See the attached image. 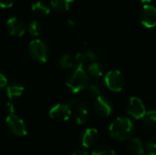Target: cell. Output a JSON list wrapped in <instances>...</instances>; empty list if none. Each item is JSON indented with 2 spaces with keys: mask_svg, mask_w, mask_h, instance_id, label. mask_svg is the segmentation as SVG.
I'll list each match as a JSON object with an SVG mask.
<instances>
[{
  "mask_svg": "<svg viewBox=\"0 0 156 155\" xmlns=\"http://www.w3.org/2000/svg\"><path fill=\"white\" fill-rule=\"evenodd\" d=\"M141 23L147 28L156 26V7L153 5L146 4L143 6L140 13Z\"/></svg>",
  "mask_w": 156,
  "mask_h": 155,
  "instance_id": "cell-8",
  "label": "cell"
},
{
  "mask_svg": "<svg viewBox=\"0 0 156 155\" xmlns=\"http://www.w3.org/2000/svg\"><path fill=\"white\" fill-rule=\"evenodd\" d=\"M31 10L35 15H37L38 16H46L50 13L49 6L41 1L33 3L31 5Z\"/></svg>",
  "mask_w": 156,
  "mask_h": 155,
  "instance_id": "cell-16",
  "label": "cell"
},
{
  "mask_svg": "<svg viewBox=\"0 0 156 155\" xmlns=\"http://www.w3.org/2000/svg\"><path fill=\"white\" fill-rule=\"evenodd\" d=\"M6 26H7V29H8L10 35L14 36V37H20L24 36V34L26 32V26H25L24 22L16 16L10 17L7 20Z\"/></svg>",
  "mask_w": 156,
  "mask_h": 155,
  "instance_id": "cell-11",
  "label": "cell"
},
{
  "mask_svg": "<svg viewBox=\"0 0 156 155\" xmlns=\"http://www.w3.org/2000/svg\"><path fill=\"white\" fill-rule=\"evenodd\" d=\"M6 84H7V79H6V77L2 72H0V89L4 88Z\"/></svg>",
  "mask_w": 156,
  "mask_h": 155,
  "instance_id": "cell-26",
  "label": "cell"
},
{
  "mask_svg": "<svg viewBox=\"0 0 156 155\" xmlns=\"http://www.w3.org/2000/svg\"><path fill=\"white\" fill-rule=\"evenodd\" d=\"M76 58H77V64L82 67L86 65L89 66L90 64L96 62L98 60V55L92 50H87L82 53H78L76 54Z\"/></svg>",
  "mask_w": 156,
  "mask_h": 155,
  "instance_id": "cell-13",
  "label": "cell"
},
{
  "mask_svg": "<svg viewBox=\"0 0 156 155\" xmlns=\"http://www.w3.org/2000/svg\"><path fill=\"white\" fill-rule=\"evenodd\" d=\"M134 125L133 122L126 117L116 118L109 127L110 135L117 141H128L133 132Z\"/></svg>",
  "mask_w": 156,
  "mask_h": 155,
  "instance_id": "cell-1",
  "label": "cell"
},
{
  "mask_svg": "<svg viewBox=\"0 0 156 155\" xmlns=\"http://www.w3.org/2000/svg\"><path fill=\"white\" fill-rule=\"evenodd\" d=\"M145 150L148 155H156V137L152 138L147 143Z\"/></svg>",
  "mask_w": 156,
  "mask_h": 155,
  "instance_id": "cell-24",
  "label": "cell"
},
{
  "mask_svg": "<svg viewBox=\"0 0 156 155\" xmlns=\"http://www.w3.org/2000/svg\"><path fill=\"white\" fill-rule=\"evenodd\" d=\"M68 22H69V23L70 25H74V22H73V21H71V20H69Z\"/></svg>",
  "mask_w": 156,
  "mask_h": 155,
  "instance_id": "cell-30",
  "label": "cell"
},
{
  "mask_svg": "<svg viewBox=\"0 0 156 155\" xmlns=\"http://www.w3.org/2000/svg\"><path fill=\"white\" fill-rule=\"evenodd\" d=\"M6 110L8 111L9 114L14 113V111H15V105H14L12 102H8V103L6 104Z\"/></svg>",
  "mask_w": 156,
  "mask_h": 155,
  "instance_id": "cell-28",
  "label": "cell"
},
{
  "mask_svg": "<svg viewBox=\"0 0 156 155\" xmlns=\"http://www.w3.org/2000/svg\"><path fill=\"white\" fill-rule=\"evenodd\" d=\"M89 84V75L84 67L78 65L67 79V87L73 93H79L85 90Z\"/></svg>",
  "mask_w": 156,
  "mask_h": 155,
  "instance_id": "cell-2",
  "label": "cell"
},
{
  "mask_svg": "<svg viewBox=\"0 0 156 155\" xmlns=\"http://www.w3.org/2000/svg\"><path fill=\"white\" fill-rule=\"evenodd\" d=\"M29 53L34 59L39 62H46L49 58V48L40 39H34L30 42Z\"/></svg>",
  "mask_w": 156,
  "mask_h": 155,
  "instance_id": "cell-4",
  "label": "cell"
},
{
  "mask_svg": "<svg viewBox=\"0 0 156 155\" xmlns=\"http://www.w3.org/2000/svg\"><path fill=\"white\" fill-rule=\"evenodd\" d=\"M41 30H42V26H41L40 23L36 20L32 21L28 26V32L33 37L39 36V34L41 33Z\"/></svg>",
  "mask_w": 156,
  "mask_h": 155,
  "instance_id": "cell-23",
  "label": "cell"
},
{
  "mask_svg": "<svg viewBox=\"0 0 156 155\" xmlns=\"http://www.w3.org/2000/svg\"><path fill=\"white\" fill-rule=\"evenodd\" d=\"M143 120V127L145 131H152L156 126V110L146 111Z\"/></svg>",
  "mask_w": 156,
  "mask_h": 155,
  "instance_id": "cell-15",
  "label": "cell"
},
{
  "mask_svg": "<svg viewBox=\"0 0 156 155\" xmlns=\"http://www.w3.org/2000/svg\"><path fill=\"white\" fill-rule=\"evenodd\" d=\"M141 2H143V3H145V4H150L153 0H140Z\"/></svg>",
  "mask_w": 156,
  "mask_h": 155,
  "instance_id": "cell-29",
  "label": "cell"
},
{
  "mask_svg": "<svg viewBox=\"0 0 156 155\" xmlns=\"http://www.w3.org/2000/svg\"><path fill=\"white\" fill-rule=\"evenodd\" d=\"M104 81L106 87L113 92H120L122 90L125 85V79L122 71L118 69H112L106 73Z\"/></svg>",
  "mask_w": 156,
  "mask_h": 155,
  "instance_id": "cell-3",
  "label": "cell"
},
{
  "mask_svg": "<svg viewBox=\"0 0 156 155\" xmlns=\"http://www.w3.org/2000/svg\"><path fill=\"white\" fill-rule=\"evenodd\" d=\"M126 110L128 114L135 120H142L147 111L143 100L135 96H133L129 99Z\"/></svg>",
  "mask_w": 156,
  "mask_h": 155,
  "instance_id": "cell-6",
  "label": "cell"
},
{
  "mask_svg": "<svg viewBox=\"0 0 156 155\" xmlns=\"http://www.w3.org/2000/svg\"><path fill=\"white\" fill-rule=\"evenodd\" d=\"M5 122L8 130L16 136L22 137L27 134V131L24 121L15 113L8 114V116L5 119Z\"/></svg>",
  "mask_w": 156,
  "mask_h": 155,
  "instance_id": "cell-7",
  "label": "cell"
},
{
  "mask_svg": "<svg viewBox=\"0 0 156 155\" xmlns=\"http://www.w3.org/2000/svg\"><path fill=\"white\" fill-rule=\"evenodd\" d=\"M74 0H51L50 4L54 10L58 12H65L70 8Z\"/></svg>",
  "mask_w": 156,
  "mask_h": 155,
  "instance_id": "cell-19",
  "label": "cell"
},
{
  "mask_svg": "<svg viewBox=\"0 0 156 155\" xmlns=\"http://www.w3.org/2000/svg\"><path fill=\"white\" fill-rule=\"evenodd\" d=\"M69 107L74 109V118L78 124H83L87 122L89 116V107L85 101L72 99L68 103Z\"/></svg>",
  "mask_w": 156,
  "mask_h": 155,
  "instance_id": "cell-5",
  "label": "cell"
},
{
  "mask_svg": "<svg viewBox=\"0 0 156 155\" xmlns=\"http://www.w3.org/2000/svg\"><path fill=\"white\" fill-rule=\"evenodd\" d=\"M59 65L63 69H71L73 67H77V58L76 55L72 54H65L59 59Z\"/></svg>",
  "mask_w": 156,
  "mask_h": 155,
  "instance_id": "cell-17",
  "label": "cell"
},
{
  "mask_svg": "<svg viewBox=\"0 0 156 155\" xmlns=\"http://www.w3.org/2000/svg\"><path fill=\"white\" fill-rule=\"evenodd\" d=\"M99 139V132L97 129L89 128L81 136V144L85 148H90L95 145Z\"/></svg>",
  "mask_w": 156,
  "mask_h": 155,
  "instance_id": "cell-12",
  "label": "cell"
},
{
  "mask_svg": "<svg viewBox=\"0 0 156 155\" xmlns=\"http://www.w3.org/2000/svg\"><path fill=\"white\" fill-rule=\"evenodd\" d=\"M87 74L90 75L92 78H100L103 74V68L101 64L98 61L93 62L88 66Z\"/></svg>",
  "mask_w": 156,
  "mask_h": 155,
  "instance_id": "cell-20",
  "label": "cell"
},
{
  "mask_svg": "<svg viewBox=\"0 0 156 155\" xmlns=\"http://www.w3.org/2000/svg\"><path fill=\"white\" fill-rule=\"evenodd\" d=\"M91 155H116V153L112 148L107 145H101L92 151Z\"/></svg>",
  "mask_w": 156,
  "mask_h": 155,
  "instance_id": "cell-21",
  "label": "cell"
},
{
  "mask_svg": "<svg viewBox=\"0 0 156 155\" xmlns=\"http://www.w3.org/2000/svg\"><path fill=\"white\" fill-rule=\"evenodd\" d=\"M72 155H88V153L84 149H77Z\"/></svg>",
  "mask_w": 156,
  "mask_h": 155,
  "instance_id": "cell-27",
  "label": "cell"
},
{
  "mask_svg": "<svg viewBox=\"0 0 156 155\" xmlns=\"http://www.w3.org/2000/svg\"><path fill=\"white\" fill-rule=\"evenodd\" d=\"M24 93V87L20 84H11L6 88V95L9 99H16Z\"/></svg>",
  "mask_w": 156,
  "mask_h": 155,
  "instance_id": "cell-18",
  "label": "cell"
},
{
  "mask_svg": "<svg viewBox=\"0 0 156 155\" xmlns=\"http://www.w3.org/2000/svg\"><path fill=\"white\" fill-rule=\"evenodd\" d=\"M93 109L95 113L102 118L109 117L112 113V105L111 101L103 96H100L95 99Z\"/></svg>",
  "mask_w": 156,
  "mask_h": 155,
  "instance_id": "cell-10",
  "label": "cell"
},
{
  "mask_svg": "<svg viewBox=\"0 0 156 155\" xmlns=\"http://www.w3.org/2000/svg\"><path fill=\"white\" fill-rule=\"evenodd\" d=\"M127 148L133 154L144 155L145 153L144 143L139 137H131L127 142Z\"/></svg>",
  "mask_w": 156,
  "mask_h": 155,
  "instance_id": "cell-14",
  "label": "cell"
},
{
  "mask_svg": "<svg viewBox=\"0 0 156 155\" xmlns=\"http://www.w3.org/2000/svg\"><path fill=\"white\" fill-rule=\"evenodd\" d=\"M101 92H102V88L98 83H93V84L90 85L88 88V93L93 99H96V98L101 96Z\"/></svg>",
  "mask_w": 156,
  "mask_h": 155,
  "instance_id": "cell-22",
  "label": "cell"
},
{
  "mask_svg": "<svg viewBox=\"0 0 156 155\" xmlns=\"http://www.w3.org/2000/svg\"><path fill=\"white\" fill-rule=\"evenodd\" d=\"M14 5V0H0V7L10 8Z\"/></svg>",
  "mask_w": 156,
  "mask_h": 155,
  "instance_id": "cell-25",
  "label": "cell"
},
{
  "mask_svg": "<svg viewBox=\"0 0 156 155\" xmlns=\"http://www.w3.org/2000/svg\"><path fill=\"white\" fill-rule=\"evenodd\" d=\"M72 114V110L69 104L58 103L53 106L49 111V116L58 122L68 121Z\"/></svg>",
  "mask_w": 156,
  "mask_h": 155,
  "instance_id": "cell-9",
  "label": "cell"
}]
</instances>
